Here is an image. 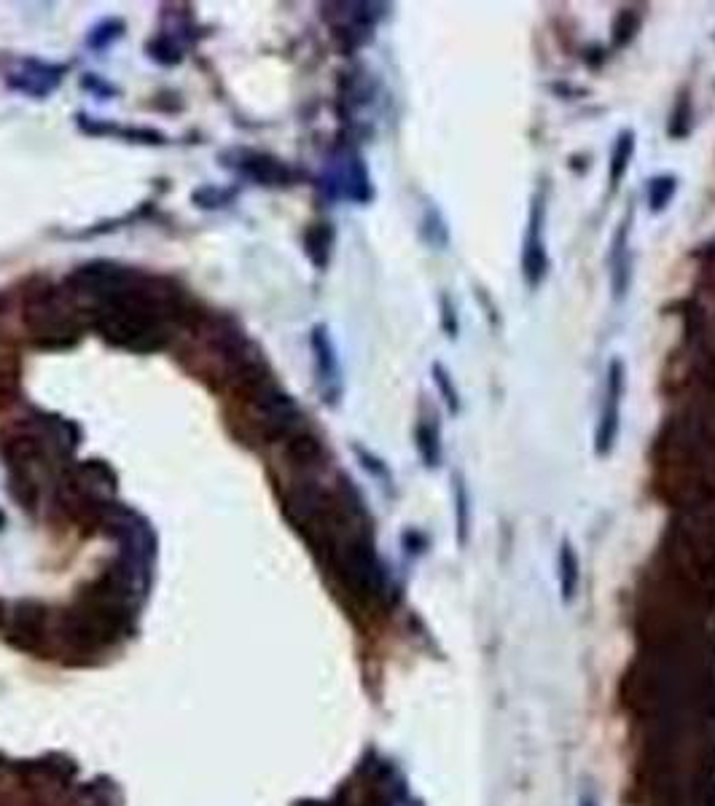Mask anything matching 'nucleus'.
<instances>
[{
    "label": "nucleus",
    "instance_id": "1",
    "mask_svg": "<svg viewBox=\"0 0 715 806\" xmlns=\"http://www.w3.org/2000/svg\"><path fill=\"white\" fill-rule=\"evenodd\" d=\"M78 312V301L65 288L46 283L27 291L22 304L27 334L41 350H68L81 339L84 323Z\"/></svg>",
    "mask_w": 715,
    "mask_h": 806
},
{
    "label": "nucleus",
    "instance_id": "2",
    "mask_svg": "<svg viewBox=\"0 0 715 806\" xmlns=\"http://www.w3.org/2000/svg\"><path fill=\"white\" fill-rule=\"evenodd\" d=\"M627 395V366L621 358H613L605 369L603 403H600V417H597L595 430V455L608 457L616 449L621 433V403Z\"/></svg>",
    "mask_w": 715,
    "mask_h": 806
},
{
    "label": "nucleus",
    "instance_id": "3",
    "mask_svg": "<svg viewBox=\"0 0 715 806\" xmlns=\"http://www.w3.org/2000/svg\"><path fill=\"white\" fill-rule=\"evenodd\" d=\"M546 199L541 191H535L530 199V213H527L525 237H522V277L530 291L541 288L549 272V253H546Z\"/></svg>",
    "mask_w": 715,
    "mask_h": 806
},
{
    "label": "nucleus",
    "instance_id": "4",
    "mask_svg": "<svg viewBox=\"0 0 715 806\" xmlns=\"http://www.w3.org/2000/svg\"><path fill=\"white\" fill-rule=\"evenodd\" d=\"M226 167H232L234 172H240L242 178L248 181H256L261 186H288L293 181L291 167H285L280 159L269 154H261V151H245V148H237V151H229V154L221 156Z\"/></svg>",
    "mask_w": 715,
    "mask_h": 806
},
{
    "label": "nucleus",
    "instance_id": "5",
    "mask_svg": "<svg viewBox=\"0 0 715 806\" xmlns=\"http://www.w3.org/2000/svg\"><path fill=\"white\" fill-rule=\"evenodd\" d=\"M312 352H315V369H318V382L323 387L328 403L339 401L342 395V369H339V358H336V347L331 342L326 326L312 328Z\"/></svg>",
    "mask_w": 715,
    "mask_h": 806
},
{
    "label": "nucleus",
    "instance_id": "6",
    "mask_svg": "<svg viewBox=\"0 0 715 806\" xmlns=\"http://www.w3.org/2000/svg\"><path fill=\"white\" fill-rule=\"evenodd\" d=\"M62 73L65 68L62 65H49V62H38V60H25L22 68L9 73V89L14 92H25L30 97H46L49 92L57 89V84L62 81Z\"/></svg>",
    "mask_w": 715,
    "mask_h": 806
},
{
    "label": "nucleus",
    "instance_id": "7",
    "mask_svg": "<svg viewBox=\"0 0 715 806\" xmlns=\"http://www.w3.org/2000/svg\"><path fill=\"white\" fill-rule=\"evenodd\" d=\"M629 229H632V213L624 215L619 229L613 234L611 250H608V275H611L613 299L621 301L632 285V256H629Z\"/></svg>",
    "mask_w": 715,
    "mask_h": 806
},
{
    "label": "nucleus",
    "instance_id": "8",
    "mask_svg": "<svg viewBox=\"0 0 715 806\" xmlns=\"http://www.w3.org/2000/svg\"><path fill=\"white\" fill-rule=\"evenodd\" d=\"M11 635H17L19 648H35L46 629V610L38 602H19L11 613Z\"/></svg>",
    "mask_w": 715,
    "mask_h": 806
},
{
    "label": "nucleus",
    "instance_id": "9",
    "mask_svg": "<svg viewBox=\"0 0 715 806\" xmlns=\"http://www.w3.org/2000/svg\"><path fill=\"white\" fill-rule=\"evenodd\" d=\"M557 581H560V597L565 605L578 597V586H581V559L570 538H562L560 554H557Z\"/></svg>",
    "mask_w": 715,
    "mask_h": 806
},
{
    "label": "nucleus",
    "instance_id": "10",
    "mask_svg": "<svg viewBox=\"0 0 715 806\" xmlns=\"http://www.w3.org/2000/svg\"><path fill=\"white\" fill-rule=\"evenodd\" d=\"M635 148H638V135H635V129L624 127L619 135H616L611 159H608V178H611L613 189H619L621 181H624V175L629 172V164L635 159Z\"/></svg>",
    "mask_w": 715,
    "mask_h": 806
},
{
    "label": "nucleus",
    "instance_id": "11",
    "mask_svg": "<svg viewBox=\"0 0 715 806\" xmlns=\"http://www.w3.org/2000/svg\"><path fill=\"white\" fill-rule=\"evenodd\" d=\"M452 498H455L457 543L466 546L468 538H471V516H474V508H471V492H468V481L463 473H452Z\"/></svg>",
    "mask_w": 715,
    "mask_h": 806
},
{
    "label": "nucleus",
    "instance_id": "12",
    "mask_svg": "<svg viewBox=\"0 0 715 806\" xmlns=\"http://www.w3.org/2000/svg\"><path fill=\"white\" fill-rule=\"evenodd\" d=\"M675 191H678V178L670 175V172H662V175L651 178L646 186L648 210H651V213H664V210L672 205Z\"/></svg>",
    "mask_w": 715,
    "mask_h": 806
},
{
    "label": "nucleus",
    "instance_id": "13",
    "mask_svg": "<svg viewBox=\"0 0 715 806\" xmlns=\"http://www.w3.org/2000/svg\"><path fill=\"white\" fill-rule=\"evenodd\" d=\"M414 444H417V452L423 457V463L428 468H436L441 465V436L439 428H433L428 420L417 422V430H414Z\"/></svg>",
    "mask_w": 715,
    "mask_h": 806
},
{
    "label": "nucleus",
    "instance_id": "14",
    "mask_svg": "<svg viewBox=\"0 0 715 806\" xmlns=\"http://www.w3.org/2000/svg\"><path fill=\"white\" fill-rule=\"evenodd\" d=\"M331 242H334V232L328 223H315L310 232L304 234V245H307V256L312 258V264L323 266L328 264V256H331Z\"/></svg>",
    "mask_w": 715,
    "mask_h": 806
},
{
    "label": "nucleus",
    "instance_id": "15",
    "mask_svg": "<svg viewBox=\"0 0 715 806\" xmlns=\"http://www.w3.org/2000/svg\"><path fill=\"white\" fill-rule=\"evenodd\" d=\"M320 452H323V446H320L318 438L310 436V433H293V436L288 438V446H285V457H288L293 465L315 463L320 457Z\"/></svg>",
    "mask_w": 715,
    "mask_h": 806
},
{
    "label": "nucleus",
    "instance_id": "16",
    "mask_svg": "<svg viewBox=\"0 0 715 806\" xmlns=\"http://www.w3.org/2000/svg\"><path fill=\"white\" fill-rule=\"evenodd\" d=\"M431 371H433V385L439 387L441 401L447 403L449 414H460V409H463V401H460V390H457L455 379H452V374H449L447 366H444V363H433Z\"/></svg>",
    "mask_w": 715,
    "mask_h": 806
},
{
    "label": "nucleus",
    "instance_id": "17",
    "mask_svg": "<svg viewBox=\"0 0 715 806\" xmlns=\"http://www.w3.org/2000/svg\"><path fill=\"white\" fill-rule=\"evenodd\" d=\"M124 33V22L121 19H105L97 27H92V33L87 35L89 49H105L113 41H119V35Z\"/></svg>",
    "mask_w": 715,
    "mask_h": 806
},
{
    "label": "nucleus",
    "instance_id": "18",
    "mask_svg": "<svg viewBox=\"0 0 715 806\" xmlns=\"http://www.w3.org/2000/svg\"><path fill=\"white\" fill-rule=\"evenodd\" d=\"M146 52L151 54V60L162 62V65H178L183 60L181 49L170 43V38H154L151 43H146Z\"/></svg>",
    "mask_w": 715,
    "mask_h": 806
},
{
    "label": "nucleus",
    "instance_id": "19",
    "mask_svg": "<svg viewBox=\"0 0 715 806\" xmlns=\"http://www.w3.org/2000/svg\"><path fill=\"white\" fill-rule=\"evenodd\" d=\"M439 304H441V328H444V334H447L449 339H457V334H460V320H457L455 304L449 299V293H441Z\"/></svg>",
    "mask_w": 715,
    "mask_h": 806
},
{
    "label": "nucleus",
    "instance_id": "20",
    "mask_svg": "<svg viewBox=\"0 0 715 806\" xmlns=\"http://www.w3.org/2000/svg\"><path fill=\"white\" fill-rule=\"evenodd\" d=\"M355 455L361 457L363 468H366V471H369L371 476H377V479H382V481H390V471H388V465L382 463L380 457H377V455H371V452H366V449H363V446H355Z\"/></svg>",
    "mask_w": 715,
    "mask_h": 806
},
{
    "label": "nucleus",
    "instance_id": "21",
    "mask_svg": "<svg viewBox=\"0 0 715 806\" xmlns=\"http://www.w3.org/2000/svg\"><path fill=\"white\" fill-rule=\"evenodd\" d=\"M197 197H210V202H207L205 207H224V205H229V197H232V191L202 189V191H197Z\"/></svg>",
    "mask_w": 715,
    "mask_h": 806
},
{
    "label": "nucleus",
    "instance_id": "22",
    "mask_svg": "<svg viewBox=\"0 0 715 806\" xmlns=\"http://www.w3.org/2000/svg\"><path fill=\"white\" fill-rule=\"evenodd\" d=\"M81 86H87V89H97V92H100V95H116V89H113L111 84H103V81H100V78L95 76V73H89V76H84L81 78Z\"/></svg>",
    "mask_w": 715,
    "mask_h": 806
},
{
    "label": "nucleus",
    "instance_id": "23",
    "mask_svg": "<svg viewBox=\"0 0 715 806\" xmlns=\"http://www.w3.org/2000/svg\"><path fill=\"white\" fill-rule=\"evenodd\" d=\"M578 806H600V801H597V796L592 793V790H581V796H578Z\"/></svg>",
    "mask_w": 715,
    "mask_h": 806
}]
</instances>
